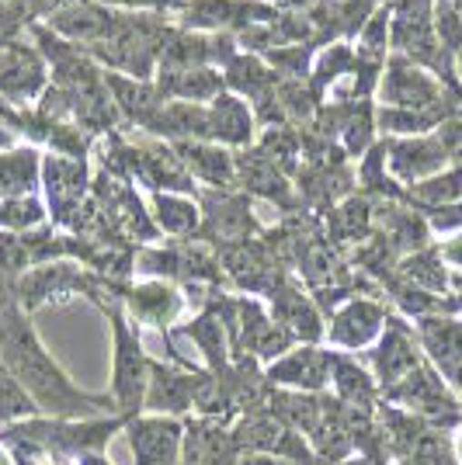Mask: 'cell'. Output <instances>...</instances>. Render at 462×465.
I'll list each match as a JSON object with an SVG mask.
<instances>
[{
    "mask_svg": "<svg viewBox=\"0 0 462 465\" xmlns=\"http://www.w3.org/2000/svg\"><path fill=\"white\" fill-rule=\"evenodd\" d=\"M0 348H4V358L11 361V369L21 375V382L35 396H42L49 410H66L63 403L74 400V392L66 386V379L56 371V365L42 354L32 330L15 306H4V312H0Z\"/></svg>",
    "mask_w": 462,
    "mask_h": 465,
    "instance_id": "6da1fadb",
    "label": "cell"
},
{
    "mask_svg": "<svg viewBox=\"0 0 462 465\" xmlns=\"http://www.w3.org/2000/svg\"><path fill=\"white\" fill-rule=\"evenodd\" d=\"M389 39L400 56L421 63L424 70H442L448 59L435 39V0H393Z\"/></svg>",
    "mask_w": 462,
    "mask_h": 465,
    "instance_id": "7a4b0ae2",
    "label": "cell"
},
{
    "mask_svg": "<svg viewBox=\"0 0 462 465\" xmlns=\"http://www.w3.org/2000/svg\"><path fill=\"white\" fill-rule=\"evenodd\" d=\"M442 84L431 77V70H424L421 63H414V59L397 53L383 66V77H379V101H383V108L442 112Z\"/></svg>",
    "mask_w": 462,
    "mask_h": 465,
    "instance_id": "3957f363",
    "label": "cell"
},
{
    "mask_svg": "<svg viewBox=\"0 0 462 465\" xmlns=\"http://www.w3.org/2000/svg\"><path fill=\"white\" fill-rule=\"evenodd\" d=\"M49 74H45V59L28 49L25 42L0 39V94L11 104L35 101L45 91Z\"/></svg>",
    "mask_w": 462,
    "mask_h": 465,
    "instance_id": "277c9868",
    "label": "cell"
},
{
    "mask_svg": "<svg viewBox=\"0 0 462 465\" xmlns=\"http://www.w3.org/2000/svg\"><path fill=\"white\" fill-rule=\"evenodd\" d=\"M278 18H282V11H275L271 4H257V0H192V4H185V21L195 28L251 32L257 25H271Z\"/></svg>",
    "mask_w": 462,
    "mask_h": 465,
    "instance_id": "5b68a950",
    "label": "cell"
},
{
    "mask_svg": "<svg viewBox=\"0 0 462 465\" xmlns=\"http://www.w3.org/2000/svg\"><path fill=\"white\" fill-rule=\"evenodd\" d=\"M386 163L393 177L400 181H427V177L442 174V167L448 163V150L438 136H410V139H393L383 143Z\"/></svg>",
    "mask_w": 462,
    "mask_h": 465,
    "instance_id": "8992f818",
    "label": "cell"
},
{
    "mask_svg": "<svg viewBox=\"0 0 462 465\" xmlns=\"http://www.w3.org/2000/svg\"><path fill=\"white\" fill-rule=\"evenodd\" d=\"M118 21V11H108L105 4H87V0H70V4H63L56 15H49V28L59 32L66 42H74V45H97V42L105 39L112 28H116Z\"/></svg>",
    "mask_w": 462,
    "mask_h": 465,
    "instance_id": "52a82bcc",
    "label": "cell"
},
{
    "mask_svg": "<svg viewBox=\"0 0 462 465\" xmlns=\"http://www.w3.org/2000/svg\"><path fill=\"white\" fill-rule=\"evenodd\" d=\"M42 181H45V192H49V202H53V215L56 219H70V213L77 209L84 192H87V167H84V160L49 153L42 160Z\"/></svg>",
    "mask_w": 462,
    "mask_h": 465,
    "instance_id": "ba28073f",
    "label": "cell"
},
{
    "mask_svg": "<svg viewBox=\"0 0 462 465\" xmlns=\"http://www.w3.org/2000/svg\"><path fill=\"white\" fill-rule=\"evenodd\" d=\"M156 91L164 101H185V104H212L219 94H226V77H219L212 66H192V70H160Z\"/></svg>",
    "mask_w": 462,
    "mask_h": 465,
    "instance_id": "9c48e42d",
    "label": "cell"
},
{
    "mask_svg": "<svg viewBox=\"0 0 462 465\" xmlns=\"http://www.w3.org/2000/svg\"><path fill=\"white\" fill-rule=\"evenodd\" d=\"M105 87L112 91V101L122 115L136 118L139 125H154V118L160 115L164 108V97L156 91V84L150 80H133V77H122V74H105Z\"/></svg>",
    "mask_w": 462,
    "mask_h": 465,
    "instance_id": "30bf717a",
    "label": "cell"
},
{
    "mask_svg": "<svg viewBox=\"0 0 462 465\" xmlns=\"http://www.w3.org/2000/svg\"><path fill=\"white\" fill-rule=\"evenodd\" d=\"M254 108L236 94H219L209 104V133L212 143L247 146L254 136Z\"/></svg>",
    "mask_w": 462,
    "mask_h": 465,
    "instance_id": "8fae6325",
    "label": "cell"
},
{
    "mask_svg": "<svg viewBox=\"0 0 462 465\" xmlns=\"http://www.w3.org/2000/svg\"><path fill=\"white\" fill-rule=\"evenodd\" d=\"M174 153H177V160H185L188 171L195 177H202L206 184L230 188L236 181V156L219 150L216 143H174Z\"/></svg>",
    "mask_w": 462,
    "mask_h": 465,
    "instance_id": "7c38bea8",
    "label": "cell"
},
{
    "mask_svg": "<svg viewBox=\"0 0 462 465\" xmlns=\"http://www.w3.org/2000/svg\"><path fill=\"white\" fill-rule=\"evenodd\" d=\"M39 153L28 150V146L0 153V194L7 202L11 198H28V194L35 192V184H39Z\"/></svg>",
    "mask_w": 462,
    "mask_h": 465,
    "instance_id": "4fadbf2b",
    "label": "cell"
},
{
    "mask_svg": "<svg viewBox=\"0 0 462 465\" xmlns=\"http://www.w3.org/2000/svg\"><path fill=\"white\" fill-rule=\"evenodd\" d=\"M236 177H240L251 192L268 194V198H286V194H289V184H286V177H282V167H278L261 146L236 156Z\"/></svg>",
    "mask_w": 462,
    "mask_h": 465,
    "instance_id": "5bb4252c",
    "label": "cell"
},
{
    "mask_svg": "<svg viewBox=\"0 0 462 465\" xmlns=\"http://www.w3.org/2000/svg\"><path fill=\"white\" fill-rule=\"evenodd\" d=\"M226 84H230L236 94L257 101V97H265L268 91L278 87V74H275V66H265L261 59L233 56L226 63Z\"/></svg>",
    "mask_w": 462,
    "mask_h": 465,
    "instance_id": "9a60e30c",
    "label": "cell"
},
{
    "mask_svg": "<svg viewBox=\"0 0 462 465\" xmlns=\"http://www.w3.org/2000/svg\"><path fill=\"white\" fill-rule=\"evenodd\" d=\"M177 427L174 424H139L133 427V448L139 465H171Z\"/></svg>",
    "mask_w": 462,
    "mask_h": 465,
    "instance_id": "2e32d148",
    "label": "cell"
},
{
    "mask_svg": "<svg viewBox=\"0 0 462 465\" xmlns=\"http://www.w3.org/2000/svg\"><path fill=\"white\" fill-rule=\"evenodd\" d=\"M442 112H410V108H379L376 112V125L389 133V136H427L435 125H442Z\"/></svg>",
    "mask_w": 462,
    "mask_h": 465,
    "instance_id": "e0dca14e",
    "label": "cell"
},
{
    "mask_svg": "<svg viewBox=\"0 0 462 465\" xmlns=\"http://www.w3.org/2000/svg\"><path fill=\"white\" fill-rule=\"evenodd\" d=\"M379 320H383V312L376 310L372 302H351V306L337 316L334 337L345 341V344H362V341H368V337L376 333Z\"/></svg>",
    "mask_w": 462,
    "mask_h": 465,
    "instance_id": "ac0fdd59",
    "label": "cell"
},
{
    "mask_svg": "<svg viewBox=\"0 0 462 465\" xmlns=\"http://www.w3.org/2000/svg\"><path fill=\"white\" fill-rule=\"evenodd\" d=\"M116 333H118V389L133 403V400H139V386H143V361H139V348L129 341V333H126L118 316H116Z\"/></svg>",
    "mask_w": 462,
    "mask_h": 465,
    "instance_id": "d6986e66",
    "label": "cell"
},
{
    "mask_svg": "<svg viewBox=\"0 0 462 465\" xmlns=\"http://www.w3.org/2000/svg\"><path fill=\"white\" fill-rule=\"evenodd\" d=\"M154 215L156 223L167 232H192L195 223H198V209L185 198H174V194L156 192L154 198Z\"/></svg>",
    "mask_w": 462,
    "mask_h": 465,
    "instance_id": "ffe728a7",
    "label": "cell"
},
{
    "mask_svg": "<svg viewBox=\"0 0 462 465\" xmlns=\"http://www.w3.org/2000/svg\"><path fill=\"white\" fill-rule=\"evenodd\" d=\"M435 39L445 53L462 49V4L459 0H435Z\"/></svg>",
    "mask_w": 462,
    "mask_h": 465,
    "instance_id": "44dd1931",
    "label": "cell"
},
{
    "mask_svg": "<svg viewBox=\"0 0 462 465\" xmlns=\"http://www.w3.org/2000/svg\"><path fill=\"white\" fill-rule=\"evenodd\" d=\"M133 306L143 320H154V323H164L174 310H177V295L164 285H143V289L133 292Z\"/></svg>",
    "mask_w": 462,
    "mask_h": 465,
    "instance_id": "7402d4cb",
    "label": "cell"
},
{
    "mask_svg": "<svg viewBox=\"0 0 462 465\" xmlns=\"http://www.w3.org/2000/svg\"><path fill=\"white\" fill-rule=\"evenodd\" d=\"M414 194L424 198V202H431V205H448L452 198H459L462 194V167L427 177V181H421V184H414Z\"/></svg>",
    "mask_w": 462,
    "mask_h": 465,
    "instance_id": "603a6c76",
    "label": "cell"
},
{
    "mask_svg": "<svg viewBox=\"0 0 462 465\" xmlns=\"http://www.w3.org/2000/svg\"><path fill=\"white\" fill-rule=\"evenodd\" d=\"M355 70V56L347 45H330L324 49V56L316 59L313 66V77H316V87H327V84H337L341 77H347Z\"/></svg>",
    "mask_w": 462,
    "mask_h": 465,
    "instance_id": "cb8c5ba5",
    "label": "cell"
},
{
    "mask_svg": "<svg viewBox=\"0 0 462 465\" xmlns=\"http://www.w3.org/2000/svg\"><path fill=\"white\" fill-rule=\"evenodd\" d=\"M320 365H324V358H316L313 351H303V354L289 358L286 365H278L271 375H278V379H286V382H309V386H316V382L324 379Z\"/></svg>",
    "mask_w": 462,
    "mask_h": 465,
    "instance_id": "d4e9b609",
    "label": "cell"
},
{
    "mask_svg": "<svg viewBox=\"0 0 462 465\" xmlns=\"http://www.w3.org/2000/svg\"><path fill=\"white\" fill-rule=\"evenodd\" d=\"M21 410H28L25 396H21L11 379L0 375V417H11V413H21Z\"/></svg>",
    "mask_w": 462,
    "mask_h": 465,
    "instance_id": "484cf974",
    "label": "cell"
},
{
    "mask_svg": "<svg viewBox=\"0 0 462 465\" xmlns=\"http://www.w3.org/2000/svg\"><path fill=\"white\" fill-rule=\"evenodd\" d=\"M105 7H167L171 0H97Z\"/></svg>",
    "mask_w": 462,
    "mask_h": 465,
    "instance_id": "4316f807",
    "label": "cell"
},
{
    "mask_svg": "<svg viewBox=\"0 0 462 465\" xmlns=\"http://www.w3.org/2000/svg\"><path fill=\"white\" fill-rule=\"evenodd\" d=\"M271 7H289V11H299L303 15V7H309L313 0H268Z\"/></svg>",
    "mask_w": 462,
    "mask_h": 465,
    "instance_id": "83f0119b",
    "label": "cell"
},
{
    "mask_svg": "<svg viewBox=\"0 0 462 465\" xmlns=\"http://www.w3.org/2000/svg\"><path fill=\"white\" fill-rule=\"evenodd\" d=\"M11 143H15V133L0 125V150H11Z\"/></svg>",
    "mask_w": 462,
    "mask_h": 465,
    "instance_id": "f1b7e54d",
    "label": "cell"
},
{
    "mask_svg": "<svg viewBox=\"0 0 462 465\" xmlns=\"http://www.w3.org/2000/svg\"><path fill=\"white\" fill-rule=\"evenodd\" d=\"M448 257H462V240H459V243H452V247H448Z\"/></svg>",
    "mask_w": 462,
    "mask_h": 465,
    "instance_id": "f546056e",
    "label": "cell"
},
{
    "mask_svg": "<svg viewBox=\"0 0 462 465\" xmlns=\"http://www.w3.org/2000/svg\"><path fill=\"white\" fill-rule=\"evenodd\" d=\"M0 465H11V459H7V455H4V451H0Z\"/></svg>",
    "mask_w": 462,
    "mask_h": 465,
    "instance_id": "4dcf8cb0",
    "label": "cell"
},
{
    "mask_svg": "<svg viewBox=\"0 0 462 465\" xmlns=\"http://www.w3.org/2000/svg\"><path fill=\"white\" fill-rule=\"evenodd\" d=\"M459 70H462V49H459Z\"/></svg>",
    "mask_w": 462,
    "mask_h": 465,
    "instance_id": "1f68e13d",
    "label": "cell"
},
{
    "mask_svg": "<svg viewBox=\"0 0 462 465\" xmlns=\"http://www.w3.org/2000/svg\"><path fill=\"white\" fill-rule=\"evenodd\" d=\"M459 4H462V0H459Z\"/></svg>",
    "mask_w": 462,
    "mask_h": 465,
    "instance_id": "d6a6232c",
    "label": "cell"
}]
</instances>
